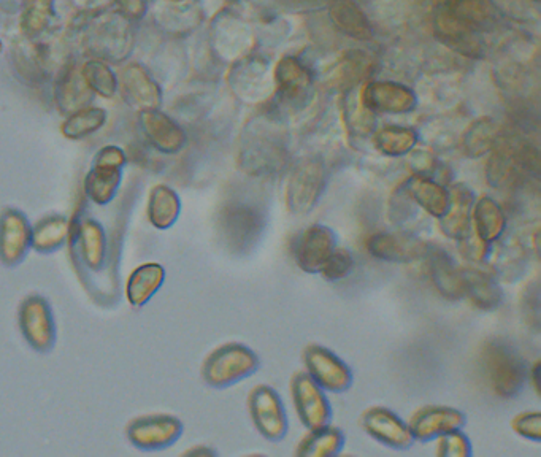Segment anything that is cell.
Returning a JSON list of instances; mask_svg holds the SVG:
<instances>
[{"mask_svg": "<svg viewBox=\"0 0 541 457\" xmlns=\"http://www.w3.org/2000/svg\"><path fill=\"white\" fill-rule=\"evenodd\" d=\"M484 380L495 396L515 399L529 380L526 361L519 351L503 338H489L480 353Z\"/></svg>", "mask_w": 541, "mask_h": 457, "instance_id": "1", "label": "cell"}, {"mask_svg": "<svg viewBox=\"0 0 541 457\" xmlns=\"http://www.w3.org/2000/svg\"><path fill=\"white\" fill-rule=\"evenodd\" d=\"M486 164V181L495 189H515L538 175V153L529 143L500 139Z\"/></svg>", "mask_w": 541, "mask_h": 457, "instance_id": "2", "label": "cell"}, {"mask_svg": "<svg viewBox=\"0 0 541 457\" xmlns=\"http://www.w3.org/2000/svg\"><path fill=\"white\" fill-rule=\"evenodd\" d=\"M265 210L262 204L237 199L223 205L219 215V229L224 242L234 253L251 251L265 229Z\"/></svg>", "mask_w": 541, "mask_h": 457, "instance_id": "3", "label": "cell"}, {"mask_svg": "<svg viewBox=\"0 0 541 457\" xmlns=\"http://www.w3.org/2000/svg\"><path fill=\"white\" fill-rule=\"evenodd\" d=\"M258 354L242 343H226L208 354L202 364V378L216 389L237 385L258 372Z\"/></svg>", "mask_w": 541, "mask_h": 457, "instance_id": "4", "label": "cell"}, {"mask_svg": "<svg viewBox=\"0 0 541 457\" xmlns=\"http://www.w3.org/2000/svg\"><path fill=\"white\" fill-rule=\"evenodd\" d=\"M326 189V167L318 158L297 162L286 181V207L292 215L304 216L318 205Z\"/></svg>", "mask_w": 541, "mask_h": 457, "instance_id": "5", "label": "cell"}, {"mask_svg": "<svg viewBox=\"0 0 541 457\" xmlns=\"http://www.w3.org/2000/svg\"><path fill=\"white\" fill-rule=\"evenodd\" d=\"M21 335L32 350L48 354L56 345V321L48 300L40 294L24 297L18 310Z\"/></svg>", "mask_w": 541, "mask_h": 457, "instance_id": "6", "label": "cell"}, {"mask_svg": "<svg viewBox=\"0 0 541 457\" xmlns=\"http://www.w3.org/2000/svg\"><path fill=\"white\" fill-rule=\"evenodd\" d=\"M70 240L81 264L100 272L107 262V234L102 224L81 208L70 221Z\"/></svg>", "mask_w": 541, "mask_h": 457, "instance_id": "7", "label": "cell"}, {"mask_svg": "<svg viewBox=\"0 0 541 457\" xmlns=\"http://www.w3.org/2000/svg\"><path fill=\"white\" fill-rule=\"evenodd\" d=\"M248 408L254 427L265 440L277 443L288 435V415L275 389L267 385L256 386L248 397Z\"/></svg>", "mask_w": 541, "mask_h": 457, "instance_id": "8", "label": "cell"}, {"mask_svg": "<svg viewBox=\"0 0 541 457\" xmlns=\"http://www.w3.org/2000/svg\"><path fill=\"white\" fill-rule=\"evenodd\" d=\"M126 435L137 450L161 451L180 440L183 423L172 415L139 416L127 424Z\"/></svg>", "mask_w": 541, "mask_h": 457, "instance_id": "9", "label": "cell"}, {"mask_svg": "<svg viewBox=\"0 0 541 457\" xmlns=\"http://www.w3.org/2000/svg\"><path fill=\"white\" fill-rule=\"evenodd\" d=\"M124 162V153L116 146H107L97 154L93 170L85 178V193L93 204L105 207L115 199Z\"/></svg>", "mask_w": 541, "mask_h": 457, "instance_id": "10", "label": "cell"}, {"mask_svg": "<svg viewBox=\"0 0 541 457\" xmlns=\"http://www.w3.org/2000/svg\"><path fill=\"white\" fill-rule=\"evenodd\" d=\"M304 362L311 380L324 391L340 394L353 385L350 367L324 346L308 345L304 351Z\"/></svg>", "mask_w": 541, "mask_h": 457, "instance_id": "11", "label": "cell"}, {"mask_svg": "<svg viewBox=\"0 0 541 457\" xmlns=\"http://www.w3.org/2000/svg\"><path fill=\"white\" fill-rule=\"evenodd\" d=\"M324 392L326 391L319 388L315 381L311 380L308 373L299 372L292 378V404L296 408L297 416L308 431L329 426L332 408H330L329 400Z\"/></svg>", "mask_w": 541, "mask_h": 457, "instance_id": "12", "label": "cell"}, {"mask_svg": "<svg viewBox=\"0 0 541 457\" xmlns=\"http://www.w3.org/2000/svg\"><path fill=\"white\" fill-rule=\"evenodd\" d=\"M32 250V226L18 208L7 207L0 212V262L5 267L23 264Z\"/></svg>", "mask_w": 541, "mask_h": 457, "instance_id": "13", "label": "cell"}, {"mask_svg": "<svg viewBox=\"0 0 541 457\" xmlns=\"http://www.w3.org/2000/svg\"><path fill=\"white\" fill-rule=\"evenodd\" d=\"M283 143L280 137L264 126V129L253 131L245 140L242 150V167L256 177L278 172L284 164Z\"/></svg>", "mask_w": 541, "mask_h": 457, "instance_id": "14", "label": "cell"}, {"mask_svg": "<svg viewBox=\"0 0 541 457\" xmlns=\"http://www.w3.org/2000/svg\"><path fill=\"white\" fill-rule=\"evenodd\" d=\"M429 243L416 237L411 232H378L367 240V251L373 258L384 262L408 264L424 259Z\"/></svg>", "mask_w": 541, "mask_h": 457, "instance_id": "15", "label": "cell"}, {"mask_svg": "<svg viewBox=\"0 0 541 457\" xmlns=\"http://www.w3.org/2000/svg\"><path fill=\"white\" fill-rule=\"evenodd\" d=\"M361 99L373 113L384 115H405L418 104L415 91L396 81H369L362 89Z\"/></svg>", "mask_w": 541, "mask_h": 457, "instance_id": "16", "label": "cell"}, {"mask_svg": "<svg viewBox=\"0 0 541 457\" xmlns=\"http://www.w3.org/2000/svg\"><path fill=\"white\" fill-rule=\"evenodd\" d=\"M361 426L373 440L392 450H408L415 443L408 424L389 408H369L362 415Z\"/></svg>", "mask_w": 541, "mask_h": 457, "instance_id": "17", "label": "cell"}, {"mask_svg": "<svg viewBox=\"0 0 541 457\" xmlns=\"http://www.w3.org/2000/svg\"><path fill=\"white\" fill-rule=\"evenodd\" d=\"M335 248V232L324 224H311L299 235L294 246V258L304 272L319 273Z\"/></svg>", "mask_w": 541, "mask_h": 457, "instance_id": "18", "label": "cell"}, {"mask_svg": "<svg viewBox=\"0 0 541 457\" xmlns=\"http://www.w3.org/2000/svg\"><path fill=\"white\" fill-rule=\"evenodd\" d=\"M465 423L467 418L456 408L427 405L413 413L408 421V427L415 442H430L437 440L440 435L459 431Z\"/></svg>", "mask_w": 541, "mask_h": 457, "instance_id": "19", "label": "cell"}, {"mask_svg": "<svg viewBox=\"0 0 541 457\" xmlns=\"http://www.w3.org/2000/svg\"><path fill=\"white\" fill-rule=\"evenodd\" d=\"M427 277L440 296L448 300H461L465 297L464 272L456 264L451 254L440 246L429 245L426 256Z\"/></svg>", "mask_w": 541, "mask_h": 457, "instance_id": "20", "label": "cell"}, {"mask_svg": "<svg viewBox=\"0 0 541 457\" xmlns=\"http://www.w3.org/2000/svg\"><path fill=\"white\" fill-rule=\"evenodd\" d=\"M449 191V204L445 215L438 219L440 231L448 239L461 240L472 231V212L475 194L464 183H456Z\"/></svg>", "mask_w": 541, "mask_h": 457, "instance_id": "21", "label": "cell"}, {"mask_svg": "<svg viewBox=\"0 0 541 457\" xmlns=\"http://www.w3.org/2000/svg\"><path fill=\"white\" fill-rule=\"evenodd\" d=\"M434 27L438 40H442L457 53L469 58H478L483 51L480 37L476 34V27L459 20L446 8H442L435 16Z\"/></svg>", "mask_w": 541, "mask_h": 457, "instance_id": "22", "label": "cell"}, {"mask_svg": "<svg viewBox=\"0 0 541 457\" xmlns=\"http://www.w3.org/2000/svg\"><path fill=\"white\" fill-rule=\"evenodd\" d=\"M275 81H277L278 93L284 102L300 105L310 94L313 77L310 70L297 58L286 56L281 59L275 69Z\"/></svg>", "mask_w": 541, "mask_h": 457, "instance_id": "23", "label": "cell"}, {"mask_svg": "<svg viewBox=\"0 0 541 457\" xmlns=\"http://www.w3.org/2000/svg\"><path fill=\"white\" fill-rule=\"evenodd\" d=\"M140 123L151 145L162 153L175 154L186 145L185 131L164 113L148 110L142 113Z\"/></svg>", "mask_w": 541, "mask_h": 457, "instance_id": "24", "label": "cell"}, {"mask_svg": "<svg viewBox=\"0 0 541 457\" xmlns=\"http://www.w3.org/2000/svg\"><path fill=\"white\" fill-rule=\"evenodd\" d=\"M464 272L465 297L483 312H494L502 305L503 291L494 275L484 270L462 269Z\"/></svg>", "mask_w": 541, "mask_h": 457, "instance_id": "25", "label": "cell"}, {"mask_svg": "<svg viewBox=\"0 0 541 457\" xmlns=\"http://www.w3.org/2000/svg\"><path fill=\"white\" fill-rule=\"evenodd\" d=\"M403 188L411 200L419 208H423L427 215L437 219L445 215L449 204V191L440 181L421 177V175H413Z\"/></svg>", "mask_w": 541, "mask_h": 457, "instance_id": "26", "label": "cell"}, {"mask_svg": "<svg viewBox=\"0 0 541 457\" xmlns=\"http://www.w3.org/2000/svg\"><path fill=\"white\" fill-rule=\"evenodd\" d=\"M329 16L338 31L351 39L362 42L372 39V24L354 0H332L329 5Z\"/></svg>", "mask_w": 541, "mask_h": 457, "instance_id": "27", "label": "cell"}, {"mask_svg": "<svg viewBox=\"0 0 541 457\" xmlns=\"http://www.w3.org/2000/svg\"><path fill=\"white\" fill-rule=\"evenodd\" d=\"M165 270L161 264L148 262L139 265L127 280L126 296L132 307L140 308L153 299L154 294L162 288Z\"/></svg>", "mask_w": 541, "mask_h": 457, "instance_id": "28", "label": "cell"}, {"mask_svg": "<svg viewBox=\"0 0 541 457\" xmlns=\"http://www.w3.org/2000/svg\"><path fill=\"white\" fill-rule=\"evenodd\" d=\"M472 229L484 242L494 243L507 229V215L497 200L489 196L475 200L472 212Z\"/></svg>", "mask_w": 541, "mask_h": 457, "instance_id": "29", "label": "cell"}, {"mask_svg": "<svg viewBox=\"0 0 541 457\" xmlns=\"http://www.w3.org/2000/svg\"><path fill=\"white\" fill-rule=\"evenodd\" d=\"M70 221L64 215H48L32 226V250L50 254L61 250L69 239Z\"/></svg>", "mask_w": 541, "mask_h": 457, "instance_id": "30", "label": "cell"}, {"mask_svg": "<svg viewBox=\"0 0 541 457\" xmlns=\"http://www.w3.org/2000/svg\"><path fill=\"white\" fill-rule=\"evenodd\" d=\"M181 213V200L172 188L165 185L154 186L151 189L146 215L151 226L159 231H167L177 223Z\"/></svg>", "mask_w": 541, "mask_h": 457, "instance_id": "31", "label": "cell"}, {"mask_svg": "<svg viewBox=\"0 0 541 457\" xmlns=\"http://www.w3.org/2000/svg\"><path fill=\"white\" fill-rule=\"evenodd\" d=\"M502 137V127L497 121L491 118L473 121L462 137L464 154H467L469 158H481L484 154L491 153Z\"/></svg>", "mask_w": 541, "mask_h": 457, "instance_id": "32", "label": "cell"}, {"mask_svg": "<svg viewBox=\"0 0 541 457\" xmlns=\"http://www.w3.org/2000/svg\"><path fill=\"white\" fill-rule=\"evenodd\" d=\"M345 446V435L337 427L324 426L310 431L297 446L296 454L302 457H329L340 453Z\"/></svg>", "mask_w": 541, "mask_h": 457, "instance_id": "33", "label": "cell"}, {"mask_svg": "<svg viewBox=\"0 0 541 457\" xmlns=\"http://www.w3.org/2000/svg\"><path fill=\"white\" fill-rule=\"evenodd\" d=\"M418 132L410 127L384 126L373 135L375 148L389 158H400L415 150Z\"/></svg>", "mask_w": 541, "mask_h": 457, "instance_id": "34", "label": "cell"}, {"mask_svg": "<svg viewBox=\"0 0 541 457\" xmlns=\"http://www.w3.org/2000/svg\"><path fill=\"white\" fill-rule=\"evenodd\" d=\"M373 62L367 54L354 50L346 53L335 67L332 81L337 88L353 91L372 72Z\"/></svg>", "mask_w": 541, "mask_h": 457, "instance_id": "35", "label": "cell"}, {"mask_svg": "<svg viewBox=\"0 0 541 457\" xmlns=\"http://www.w3.org/2000/svg\"><path fill=\"white\" fill-rule=\"evenodd\" d=\"M445 8L476 29L481 24L489 23L497 13L491 0H446Z\"/></svg>", "mask_w": 541, "mask_h": 457, "instance_id": "36", "label": "cell"}, {"mask_svg": "<svg viewBox=\"0 0 541 457\" xmlns=\"http://www.w3.org/2000/svg\"><path fill=\"white\" fill-rule=\"evenodd\" d=\"M107 121V113L100 108H86V110H78L72 113L69 120L64 123V134L69 139H83L86 135L93 134L99 131L100 127L104 126Z\"/></svg>", "mask_w": 541, "mask_h": 457, "instance_id": "37", "label": "cell"}, {"mask_svg": "<svg viewBox=\"0 0 541 457\" xmlns=\"http://www.w3.org/2000/svg\"><path fill=\"white\" fill-rule=\"evenodd\" d=\"M345 118L354 134L369 135L375 131V124H377L375 113L365 107L361 97L356 99V97L350 96L346 102Z\"/></svg>", "mask_w": 541, "mask_h": 457, "instance_id": "38", "label": "cell"}, {"mask_svg": "<svg viewBox=\"0 0 541 457\" xmlns=\"http://www.w3.org/2000/svg\"><path fill=\"white\" fill-rule=\"evenodd\" d=\"M353 267L354 258L351 251L346 250V248H338L337 246L319 273H321V277L326 281H340L350 275Z\"/></svg>", "mask_w": 541, "mask_h": 457, "instance_id": "39", "label": "cell"}, {"mask_svg": "<svg viewBox=\"0 0 541 457\" xmlns=\"http://www.w3.org/2000/svg\"><path fill=\"white\" fill-rule=\"evenodd\" d=\"M437 454L443 457H470L472 443L469 437L459 431L448 432L437 438Z\"/></svg>", "mask_w": 541, "mask_h": 457, "instance_id": "40", "label": "cell"}, {"mask_svg": "<svg viewBox=\"0 0 541 457\" xmlns=\"http://www.w3.org/2000/svg\"><path fill=\"white\" fill-rule=\"evenodd\" d=\"M457 242H459V251L462 256L472 264H483L491 254L492 243L484 242L473 229L465 235L464 239L457 240Z\"/></svg>", "mask_w": 541, "mask_h": 457, "instance_id": "41", "label": "cell"}, {"mask_svg": "<svg viewBox=\"0 0 541 457\" xmlns=\"http://www.w3.org/2000/svg\"><path fill=\"white\" fill-rule=\"evenodd\" d=\"M513 431L521 437L538 443L541 440V413L540 411H524L513 418L511 423Z\"/></svg>", "mask_w": 541, "mask_h": 457, "instance_id": "42", "label": "cell"}, {"mask_svg": "<svg viewBox=\"0 0 541 457\" xmlns=\"http://www.w3.org/2000/svg\"><path fill=\"white\" fill-rule=\"evenodd\" d=\"M522 315L526 319L527 326L532 327L535 332L540 329V285H538V281H534L524 291Z\"/></svg>", "mask_w": 541, "mask_h": 457, "instance_id": "43", "label": "cell"}, {"mask_svg": "<svg viewBox=\"0 0 541 457\" xmlns=\"http://www.w3.org/2000/svg\"><path fill=\"white\" fill-rule=\"evenodd\" d=\"M416 207L418 205L411 200V197L408 196L405 188H402V193H397L392 199L391 204V219L392 223L397 224V226H403L407 221L415 218Z\"/></svg>", "mask_w": 541, "mask_h": 457, "instance_id": "44", "label": "cell"}, {"mask_svg": "<svg viewBox=\"0 0 541 457\" xmlns=\"http://www.w3.org/2000/svg\"><path fill=\"white\" fill-rule=\"evenodd\" d=\"M410 164L411 170L415 172V175H421V177L432 178L437 181L438 172H440V166H438L437 159L426 151H410Z\"/></svg>", "mask_w": 541, "mask_h": 457, "instance_id": "45", "label": "cell"}, {"mask_svg": "<svg viewBox=\"0 0 541 457\" xmlns=\"http://www.w3.org/2000/svg\"><path fill=\"white\" fill-rule=\"evenodd\" d=\"M522 267H524V261H522V254L516 253V246L507 250V253L503 254L497 264L500 277L507 278L508 281H515L521 275L519 270Z\"/></svg>", "mask_w": 541, "mask_h": 457, "instance_id": "46", "label": "cell"}, {"mask_svg": "<svg viewBox=\"0 0 541 457\" xmlns=\"http://www.w3.org/2000/svg\"><path fill=\"white\" fill-rule=\"evenodd\" d=\"M186 456H216V451L212 448H205V446H199V448H192V450L186 451Z\"/></svg>", "mask_w": 541, "mask_h": 457, "instance_id": "47", "label": "cell"}, {"mask_svg": "<svg viewBox=\"0 0 541 457\" xmlns=\"http://www.w3.org/2000/svg\"><path fill=\"white\" fill-rule=\"evenodd\" d=\"M538 372H540V362H537V364L532 367V369H529V377H532V383L535 385V391L540 392V378H538Z\"/></svg>", "mask_w": 541, "mask_h": 457, "instance_id": "48", "label": "cell"}]
</instances>
